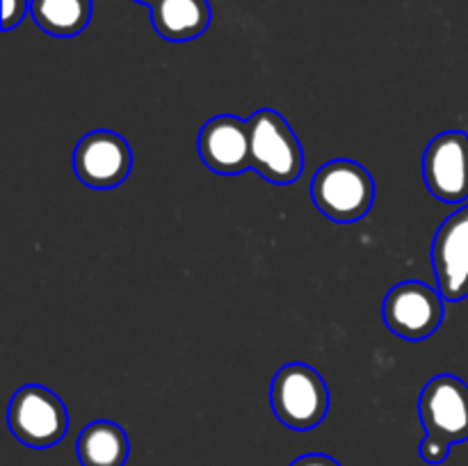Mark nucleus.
<instances>
[{"instance_id": "nucleus-1", "label": "nucleus", "mask_w": 468, "mask_h": 466, "mask_svg": "<svg viewBox=\"0 0 468 466\" xmlns=\"http://www.w3.org/2000/svg\"><path fill=\"white\" fill-rule=\"evenodd\" d=\"M251 169L274 185H291L302 176L304 151L291 123L277 110H256L250 119Z\"/></svg>"}, {"instance_id": "nucleus-2", "label": "nucleus", "mask_w": 468, "mask_h": 466, "mask_svg": "<svg viewBox=\"0 0 468 466\" xmlns=\"http://www.w3.org/2000/svg\"><path fill=\"white\" fill-rule=\"evenodd\" d=\"M311 196L324 217L338 224H352L364 219L373 208L375 181L364 164L336 158L315 172Z\"/></svg>"}, {"instance_id": "nucleus-3", "label": "nucleus", "mask_w": 468, "mask_h": 466, "mask_svg": "<svg viewBox=\"0 0 468 466\" xmlns=\"http://www.w3.org/2000/svg\"><path fill=\"white\" fill-rule=\"evenodd\" d=\"M270 405L286 428L306 432L318 428L329 411V388L315 368L288 364L270 384Z\"/></svg>"}, {"instance_id": "nucleus-4", "label": "nucleus", "mask_w": 468, "mask_h": 466, "mask_svg": "<svg viewBox=\"0 0 468 466\" xmlns=\"http://www.w3.org/2000/svg\"><path fill=\"white\" fill-rule=\"evenodd\" d=\"M7 425L14 437L26 446L50 448L67 434L69 414L58 393L39 384H27L12 396Z\"/></svg>"}, {"instance_id": "nucleus-5", "label": "nucleus", "mask_w": 468, "mask_h": 466, "mask_svg": "<svg viewBox=\"0 0 468 466\" xmlns=\"http://www.w3.org/2000/svg\"><path fill=\"white\" fill-rule=\"evenodd\" d=\"M443 295L423 281H402L384 297L382 318L396 336L425 341L443 323Z\"/></svg>"}, {"instance_id": "nucleus-6", "label": "nucleus", "mask_w": 468, "mask_h": 466, "mask_svg": "<svg viewBox=\"0 0 468 466\" xmlns=\"http://www.w3.org/2000/svg\"><path fill=\"white\" fill-rule=\"evenodd\" d=\"M419 414L425 432L441 441H468V384L455 375H437L419 397Z\"/></svg>"}, {"instance_id": "nucleus-7", "label": "nucleus", "mask_w": 468, "mask_h": 466, "mask_svg": "<svg viewBox=\"0 0 468 466\" xmlns=\"http://www.w3.org/2000/svg\"><path fill=\"white\" fill-rule=\"evenodd\" d=\"M73 169L85 185L112 190L131 174L133 151L119 132L91 131L73 151Z\"/></svg>"}, {"instance_id": "nucleus-8", "label": "nucleus", "mask_w": 468, "mask_h": 466, "mask_svg": "<svg viewBox=\"0 0 468 466\" xmlns=\"http://www.w3.org/2000/svg\"><path fill=\"white\" fill-rule=\"evenodd\" d=\"M425 185L446 204H462L468 199V132H439L425 149Z\"/></svg>"}, {"instance_id": "nucleus-9", "label": "nucleus", "mask_w": 468, "mask_h": 466, "mask_svg": "<svg viewBox=\"0 0 468 466\" xmlns=\"http://www.w3.org/2000/svg\"><path fill=\"white\" fill-rule=\"evenodd\" d=\"M197 149L206 167L215 174L238 176L251 169L250 126L236 114H218L208 119L199 131Z\"/></svg>"}, {"instance_id": "nucleus-10", "label": "nucleus", "mask_w": 468, "mask_h": 466, "mask_svg": "<svg viewBox=\"0 0 468 466\" xmlns=\"http://www.w3.org/2000/svg\"><path fill=\"white\" fill-rule=\"evenodd\" d=\"M432 265L443 300L468 297V206L439 227L432 242Z\"/></svg>"}, {"instance_id": "nucleus-11", "label": "nucleus", "mask_w": 468, "mask_h": 466, "mask_svg": "<svg viewBox=\"0 0 468 466\" xmlns=\"http://www.w3.org/2000/svg\"><path fill=\"white\" fill-rule=\"evenodd\" d=\"M208 0H155L151 5V23L163 39L181 44L204 35L210 26Z\"/></svg>"}, {"instance_id": "nucleus-12", "label": "nucleus", "mask_w": 468, "mask_h": 466, "mask_svg": "<svg viewBox=\"0 0 468 466\" xmlns=\"http://www.w3.org/2000/svg\"><path fill=\"white\" fill-rule=\"evenodd\" d=\"M76 450L82 466H123L131 455V441L122 425L94 420L80 432Z\"/></svg>"}, {"instance_id": "nucleus-13", "label": "nucleus", "mask_w": 468, "mask_h": 466, "mask_svg": "<svg viewBox=\"0 0 468 466\" xmlns=\"http://www.w3.org/2000/svg\"><path fill=\"white\" fill-rule=\"evenodd\" d=\"M91 9L94 0H32L30 14L46 35L76 37L91 21Z\"/></svg>"}, {"instance_id": "nucleus-14", "label": "nucleus", "mask_w": 468, "mask_h": 466, "mask_svg": "<svg viewBox=\"0 0 468 466\" xmlns=\"http://www.w3.org/2000/svg\"><path fill=\"white\" fill-rule=\"evenodd\" d=\"M419 452L428 464H443L448 460V452H451V443L441 441V439L432 437V434H425V439L419 446Z\"/></svg>"}, {"instance_id": "nucleus-15", "label": "nucleus", "mask_w": 468, "mask_h": 466, "mask_svg": "<svg viewBox=\"0 0 468 466\" xmlns=\"http://www.w3.org/2000/svg\"><path fill=\"white\" fill-rule=\"evenodd\" d=\"M32 0H3V30H12L30 12Z\"/></svg>"}, {"instance_id": "nucleus-16", "label": "nucleus", "mask_w": 468, "mask_h": 466, "mask_svg": "<svg viewBox=\"0 0 468 466\" xmlns=\"http://www.w3.org/2000/svg\"><path fill=\"white\" fill-rule=\"evenodd\" d=\"M291 466H341L334 457L323 455V452H311V455H302L292 461Z\"/></svg>"}, {"instance_id": "nucleus-17", "label": "nucleus", "mask_w": 468, "mask_h": 466, "mask_svg": "<svg viewBox=\"0 0 468 466\" xmlns=\"http://www.w3.org/2000/svg\"><path fill=\"white\" fill-rule=\"evenodd\" d=\"M135 3H140V5H149V7H151V5H154L155 0H135Z\"/></svg>"}]
</instances>
